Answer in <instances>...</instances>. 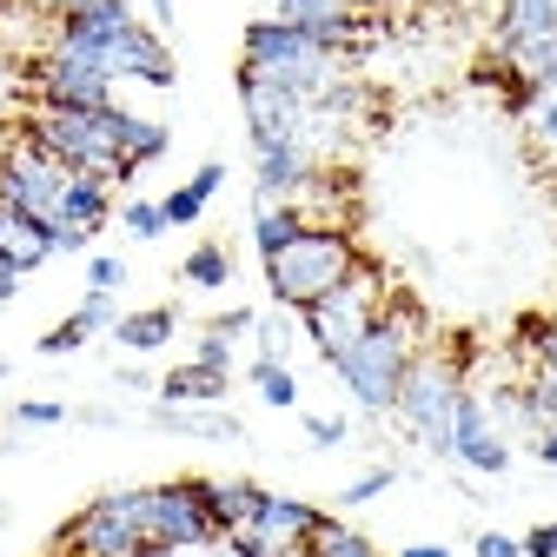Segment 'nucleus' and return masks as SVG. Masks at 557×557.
<instances>
[{"mask_svg": "<svg viewBox=\"0 0 557 557\" xmlns=\"http://www.w3.org/2000/svg\"><path fill=\"white\" fill-rule=\"evenodd\" d=\"M246 379H252L259 405H272V411H293V405H299V379H293V366H286V359H252V366H246Z\"/></svg>", "mask_w": 557, "mask_h": 557, "instance_id": "nucleus-25", "label": "nucleus"}, {"mask_svg": "<svg viewBox=\"0 0 557 557\" xmlns=\"http://www.w3.org/2000/svg\"><path fill=\"white\" fill-rule=\"evenodd\" d=\"M180 278H186L193 293H220L226 278H233V252H226V246H213V239H206V246H193V252L180 259Z\"/></svg>", "mask_w": 557, "mask_h": 557, "instance_id": "nucleus-24", "label": "nucleus"}, {"mask_svg": "<svg viewBox=\"0 0 557 557\" xmlns=\"http://www.w3.org/2000/svg\"><path fill=\"white\" fill-rule=\"evenodd\" d=\"M0 379H8V359H0Z\"/></svg>", "mask_w": 557, "mask_h": 557, "instance_id": "nucleus-44", "label": "nucleus"}, {"mask_svg": "<svg viewBox=\"0 0 557 557\" xmlns=\"http://www.w3.org/2000/svg\"><path fill=\"white\" fill-rule=\"evenodd\" d=\"M345 432H352V425H345V418H332V411H312V418H306V438H312L319 451L345 445Z\"/></svg>", "mask_w": 557, "mask_h": 557, "instance_id": "nucleus-36", "label": "nucleus"}, {"mask_svg": "<svg viewBox=\"0 0 557 557\" xmlns=\"http://www.w3.org/2000/svg\"><path fill=\"white\" fill-rule=\"evenodd\" d=\"M252 338H259V359H286V352H293V325H286V319H265V312H259Z\"/></svg>", "mask_w": 557, "mask_h": 557, "instance_id": "nucleus-33", "label": "nucleus"}, {"mask_svg": "<svg viewBox=\"0 0 557 557\" xmlns=\"http://www.w3.org/2000/svg\"><path fill=\"white\" fill-rule=\"evenodd\" d=\"M524 126H531V133L544 139L550 153H557V74L531 87V100H524Z\"/></svg>", "mask_w": 557, "mask_h": 557, "instance_id": "nucleus-26", "label": "nucleus"}, {"mask_svg": "<svg viewBox=\"0 0 557 557\" xmlns=\"http://www.w3.org/2000/svg\"><path fill=\"white\" fill-rule=\"evenodd\" d=\"M74 319L100 338V332H113V325H120V306H113V293H87V299L74 306Z\"/></svg>", "mask_w": 557, "mask_h": 557, "instance_id": "nucleus-31", "label": "nucleus"}, {"mask_svg": "<svg viewBox=\"0 0 557 557\" xmlns=\"http://www.w3.org/2000/svg\"><path fill=\"white\" fill-rule=\"evenodd\" d=\"M173 332H180V306H139V312H120L113 325L126 352H160V345H173Z\"/></svg>", "mask_w": 557, "mask_h": 557, "instance_id": "nucleus-18", "label": "nucleus"}, {"mask_svg": "<svg viewBox=\"0 0 557 557\" xmlns=\"http://www.w3.org/2000/svg\"><path fill=\"white\" fill-rule=\"evenodd\" d=\"M34 100L40 107H81V113H94V107H113V81L100 74V66L74 60V53L40 47L34 53Z\"/></svg>", "mask_w": 557, "mask_h": 557, "instance_id": "nucleus-13", "label": "nucleus"}, {"mask_svg": "<svg viewBox=\"0 0 557 557\" xmlns=\"http://www.w3.org/2000/svg\"><path fill=\"white\" fill-rule=\"evenodd\" d=\"M14 293H21V272H14V265H8V259H0V306H8V299H14Z\"/></svg>", "mask_w": 557, "mask_h": 557, "instance_id": "nucleus-40", "label": "nucleus"}, {"mask_svg": "<svg viewBox=\"0 0 557 557\" xmlns=\"http://www.w3.org/2000/svg\"><path fill=\"white\" fill-rule=\"evenodd\" d=\"M252 325H259V312L252 306H226V312H213V325H206V332H220V338H252Z\"/></svg>", "mask_w": 557, "mask_h": 557, "instance_id": "nucleus-34", "label": "nucleus"}, {"mask_svg": "<svg viewBox=\"0 0 557 557\" xmlns=\"http://www.w3.org/2000/svg\"><path fill=\"white\" fill-rule=\"evenodd\" d=\"M451 465H465L478 478H505L511 471V438L498 432V418H492V405H484L478 385H465V398L451 411Z\"/></svg>", "mask_w": 557, "mask_h": 557, "instance_id": "nucleus-12", "label": "nucleus"}, {"mask_svg": "<svg viewBox=\"0 0 557 557\" xmlns=\"http://www.w3.org/2000/svg\"><path fill=\"white\" fill-rule=\"evenodd\" d=\"M120 385H126V392H147L153 379H147V372H139V366H120Z\"/></svg>", "mask_w": 557, "mask_h": 557, "instance_id": "nucleus-42", "label": "nucleus"}, {"mask_svg": "<svg viewBox=\"0 0 557 557\" xmlns=\"http://www.w3.org/2000/svg\"><path fill=\"white\" fill-rule=\"evenodd\" d=\"M147 531L153 550H206L220 544V518H213V478H166L147 484Z\"/></svg>", "mask_w": 557, "mask_h": 557, "instance_id": "nucleus-8", "label": "nucleus"}, {"mask_svg": "<svg viewBox=\"0 0 557 557\" xmlns=\"http://www.w3.org/2000/svg\"><path fill=\"white\" fill-rule=\"evenodd\" d=\"M319 518H325V511L306 505V498H278V492H265L259 511H252V524L226 531L220 544H226L233 557H299V544L312 537Z\"/></svg>", "mask_w": 557, "mask_h": 557, "instance_id": "nucleus-11", "label": "nucleus"}, {"mask_svg": "<svg viewBox=\"0 0 557 557\" xmlns=\"http://www.w3.org/2000/svg\"><path fill=\"white\" fill-rule=\"evenodd\" d=\"M21 126L40 139L60 166H74V173H100L113 186H133L139 180L126 166V147H133V133H139V113H126L120 100L113 107H94V113H81V107H40L34 100Z\"/></svg>", "mask_w": 557, "mask_h": 557, "instance_id": "nucleus-2", "label": "nucleus"}, {"mask_svg": "<svg viewBox=\"0 0 557 557\" xmlns=\"http://www.w3.org/2000/svg\"><path fill=\"white\" fill-rule=\"evenodd\" d=\"M259 498H265V484H252V478H213V518H220V537L239 531V524H252Z\"/></svg>", "mask_w": 557, "mask_h": 557, "instance_id": "nucleus-23", "label": "nucleus"}, {"mask_svg": "<svg viewBox=\"0 0 557 557\" xmlns=\"http://www.w3.org/2000/svg\"><path fill=\"white\" fill-rule=\"evenodd\" d=\"M471 557H524V544L511 531H478L471 537Z\"/></svg>", "mask_w": 557, "mask_h": 557, "instance_id": "nucleus-37", "label": "nucleus"}, {"mask_svg": "<svg viewBox=\"0 0 557 557\" xmlns=\"http://www.w3.org/2000/svg\"><path fill=\"white\" fill-rule=\"evenodd\" d=\"M299 557H385V550H379L359 524H345V518H332V511H325V518L312 524V537L299 544Z\"/></svg>", "mask_w": 557, "mask_h": 557, "instance_id": "nucleus-21", "label": "nucleus"}, {"mask_svg": "<svg viewBox=\"0 0 557 557\" xmlns=\"http://www.w3.org/2000/svg\"><path fill=\"white\" fill-rule=\"evenodd\" d=\"M226 385H233L226 372H206V366L193 359V366H173V372L160 379V398H166V405H220Z\"/></svg>", "mask_w": 557, "mask_h": 557, "instance_id": "nucleus-22", "label": "nucleus"}, {"mask_svg": "<svg viewBox=\"0 0 557 557\" xmlns=\"http://www.w3.org/2000/svg\"><path fill=\"white\" fill-rule=\"evenodd\" d=\"M87 338H94V332H87V325H81L74 312H66V319H60L53 332H40V352H47V359H66V352H81Z\"/></svg>", "mask_w": 557, "mask_h": 557, "instance_id": "nucleus-30", "label": "nucleus"}, {"mask_svg": "<svg viewBox=\"0 0 557 557\" xmlns=\"http://www.w3.org/2000/svg\"><path fill=\"white\" fill-rule=\"evenodd\" d=\"M147 14H153V27L166 34V27H173V0H147Z\"/></svg>", "mask_w": 557, "mask_h": 557, "instance_id": "nucleus-41", "label": "nucleus"}, {"mask_svg": "<svg viewBox=\"0 0 557 557\" xmlns=\"http://www.w3.org/2000/svg\"><path fill=\"white\" fill-rule=\"evenodd\" d=\"M66 418H74V411H66L60 398H27V405H14V425H21V432H47V425H66Z\"/></svg>", "mask_w": 557, "mask_h": 557, "instance_id": "nucleus-29", "label": "nucleus"}, {"mask_svg": "<svg viewBox=\"0 0 557 557\" xmlns=\"http://www.w3.org/2000/svg\"><path fill=\"white\" fill-rule=\"evenodd\" d=\"M120 226H126L133 239H160V233H173L160 199H126V206H120Z\"/></svg>", "mask_w": 557, "mask_h": 557, "instance_id": "nucleus-28", "label": "nucleus"}, {"mask_svg": "<svg viewBox=\"0 0 557 557\" xmlns=\"http://www.w3.org/2000/svg\"><path fill=\"white\" fill-rule=\"evenodd\" d=\"M398 557H451V544H405Z\"/></svg>", "mask_w": 557, "mask_h": 557, "instance_id": "nucleus-43", "label": "nucleus"}, {"mask_svg": "<svg viewBox=\"0 0 557 557\" xmlns=\"http://www.w3.org/2000/svg\"><path fill=\"white\" fill-rule=\"evenodd\" d=\"M531 458H537V465H550V471H557V425H550V432H537V438H531Z\"/></svg>", "mask_w": 557, "mask_h": 557, "instance_id": "nucleus-39", "label": "nucleus"}, {"mask_svg": "<svg viewBox=\"0 0 557 557\" xmlns=\"http://www.w3.org/2000/svg\"><path fill=\"white\" fill-rule=\"evenodd\" d=\"M518 544H524V557H557V518L550 524H531Z\"/></svg>", "mask_w": 557, "mask_h": 557, "instance_id": "nucleus-38", "label": "nucleus"}, {"mask_svg": "<svg viewBox=\"0 0 557 557\" xmlns=\"http://www.w3.org/2000/svg\"><path fill=\"white\" fill-rule=\"evenodd\" d=\"M465 385H471V366L458 352H418L405 385H398V405H392L405 438L425 445L432 458H451V411H458Z\"/></svg>", "mask_w": 557, "mask_h": 557, "instance_id": "nucleus-5", "label": "nucleus"}, {"mask_svg": "<svg viewBox=\"0 0 557 557\" xmlns=\"http://www.w3.org/2000/svg\"><path fill=\"white\" fill-rule=\"evenodd\" d=\"M325 166L312 160V153H299V147H286V139H252V180H259V199H306L312 193V180H319Z\"/></svg>", "mask_w": 557, "mask_h": 557, "instance_id": "nucleus-15", "label": "nucleus"}, {"mask_svg": "<svg viewBox=\"0 0 557 557\" xmlns=\"http://www.w3.org/2000/svg\"><path fill=\"white\" fill-rule=\"evenodd\" d=\"M120 278H126V265L113 252H94L87 259V293H120Z\"/></svg>", "mask_w": 557, "mask_h": 557, "instance_id": "nucleus-35", "label": "nucleus"}, {"mask_svg": "<svg viewBox=\"0 0 557 557\" xmlns=\"http://www.w3.org/2000/svg\"><path fill=\"white\" fill-rule=\"evenodd\" d=\"M359 259H366V252H359L352 226H306L286 252H272V259H259V265H265V293L278 299V312H306V306L325 299Z\"/></svg>", "mask_w": 557, "mask_h": 557, "instance_id": "nucleus-3", "label": "nucleus"}, {"mask_svg": "<svg viewBox=\"0 0 557 557\" xmlns=\"http://www.w3.org/2000/svg\"><path fill=\"white\" fill-rule=\"evenodd\" d=\"M492 53L524 87L557 74V0H498V40Z\"/></svg>", "mask_w": 557, "mask_h": 557, "instance_id": "nucleus-10", "label": "nucleus"}, {"mask_svg": "<svg viewBox=\"0 0 557 557\" xmlns=\"http://www.w3.org/2000/svg\"><path fill=\"white\" fill-rule=\"evenodd\" d=\"M53 550L60 557H160L147 531V484H120V492H100L94 505H81Z\"/></svg>", "mask_w": 557, "mask_h": 557, "instance_id": "nucleus-7", "label": "nucleus"}, {"mask_svg": "<svg viewBox=\"0 0 557 557\" xmlns=\"http://www.w3.org/2000/svg\"><path fill=\"white\" fill-rule=\"evenodd\" d=\"M418 352H425V312H418L411 299H392L379 312V325L332 359V372H338V385L352 392V405L366 418H392L398 385H405V372H411Z\"/></svg>", "mask_w": 557, "mask_h": 557, "instance_id": "nucleus-1", "label": "nucleus"}, {"mask_svg": "<svg viewBox=\"0 0 557 557\" xmlns=\"http://www.w3.org/2000/svg\"><path fill=\"white\" fill-rule=\"evenodd\" d=\"M220 186H226V166H220V160H206L186 186H173V193L160 199V206H166V226H193L206 206H213V193H220Z\"/></svg>", "mask_w": 557, "mask_h": 557, "instance_id": "nucleus-20", "label": "nucleus"}, {"mask_svg": "<svg viewBox=\"0 0 557 557\" xmlns=\"http://www.w3.org/2000/svg\"><path fill=\"white\" fill-rule=\"evenodd\" d=\"M120 213L113 206V180L100 173H74L66 180V199H60V226H53V252H87L94 233Z\"/></svg>", "mask_w": 557, "mask_h": 557, "instance_id": "nucleus-14", "label": "nucleus"}, {"mask_svg": "<svg viewBox=\"0 0 557 557\" xmlns=\"http://www.w3.org/2000/svg\"><path fill=\"white\" fill-rule=\"evenodd\" d=\"M239 66L259 74V81H272V87H293V94H332V87H345V53L319 47L306 27L278 21V14H265V21L246 27Z\"/></svg>", "mask_w": 557, "mask_h": 557, "instance_id": "nucleus-4", "label": "nucleus"}, {"mask_svg": "<svg viewBox=\"0 0 557 557\" xmlns=\"http://www.w3.org/2000/svg\"><path fill=\"white\" fill-rule=\"evenodd\" d=\"M233 352H239V345L220 338V332H199V345H193V359H199L206 372H226V379H233Z\"/></svg>", "mask_w": 557, "mask_h": 557, "instance_id": "nucleus-32", "label": "nucleus"}, {"mask_svg": "<svg viewBox=\"0 0 557 557\" xmlns=\"http://www.w3.org/2000/svg\"><path fill=\"white\" fill-rule=\"evenodd\" d=\"M306 226H312V220L299 213L293 199H259V206H252V246H259V259L286 252V246H293Z\"/></svg>", "mask_w": 557, "mask_h": 557, "instance_id": "nucleus-17", "label": "nucleus"}, {"mask_svg": "<svg viewBox=\"0 0 557 557\" xmlns=\"http://www.w3.org/2000/svg\"><path fill=\"white\" fill-rule=\"evenodd\" d=\"M392 484H398V471H392V465H372V471H359V478H352V484H345V492H338V511H359V505L385 498Z\"/></svg>", "mask_w": 557, "mask_h": 557, "instance_id": "nucleus-27", "label": "nucleus"}, {"mask_svg": "<svg viewBox=\"0 0 557 557\" xmlns=\"http://www.w3.org/2000/svg\"><path fill=\"white\" fill-rule=\"evenodd\" d=\"M385 306H392V278H385V265L359 259V265L345 272L325 299H312V306L299 312V332L312 338V352L332 366L345 345H359V338L379 325V312H385Z\"/></svg>", "mask_w": 557, "mask_h": 557, "instance_id": "nucleus-6", "label": "nucleus"}, {"mask_svg": "<svg viewBox=\"0 0 557 557\" xmlns=\"http://www.w3.org/2000/svg\"><path fill=\"white\" fill-rule=\"evenodd\" d=\"M0 259H8L21 278H27V272H40V265L53 259V226L0 199Z\"/></svg>", "mask_w": 557, "mask_h": 557, "instance_id": "nucleus-16", "label": "nucleus"}, {"mask_svg": "<svg viewBox=\"0 0 557 557\" xmlns=\"http://www.w3.org/2000/svg\"><path fill=\"white\" fill-rule=\"evenodd\" d=\"M153 432L220 438V445H233V438H239V418H226V411H199V405H160V411H153Z\"/></svg>", "mask_w": 557, "mask_h": 557, "instance_id": "nucleus-19", "label": "nucleus"}, {"mask_svg": "<svg viewBox=\"0 0 557 557\" xmlns=\"http://www.w3.org/2000/svg\"><path fill=\"white\" fill-rule=\"evenodd\" d=\"M66 180H74V166H60V160L40 147L27 126L0 139V199H8V206H21V213H34V220L60 226Z\"/></svg>", "mask_w": 557, "mask_h": 557, "instance_id": "nucleus-9", "label": "nucleus"}]
</instances>
